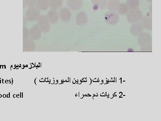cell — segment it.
Here are the masks:
<instances>
[{"instance_id": "5bb4252c", "label": "cell", "mask_w": 161, "mask_h": 121, "mask_svg": "<svg viewBox=\"0 0 161 121\" xmlns=\"http://www.w3.org/2000/svg\"><path fill=\"white\" fill-rule=\"evenodd\" d=\"M13 97L14 98L16 97V95H15V94H14V95H13Z\"/></svg>"}, {"instance_id": "9c48e42d", "label": "cell", "mask_w": 161, "mask_h": 121, "mask_svg": "<svg viewBox=\"0 0 161 121\" xmlns=\"http://www.w3.org/2000/svg\"><path fill=\"white\" fill-rule=\"evenodd\" d=\"M45 81L46 82H48V78H45Z\"/></svg>"}, {"instance_id": "7a4b0ae2", "label": "cell", "mask_w": 161, "mask_h": 121, "mask_svg": "<svg viewBox=\"0 0 161 121\" xmlns=\"http://www.w3.org/2000/svg\"><path fill=\"white\" fill-rule=\"evenodd\" d=\"M118 0L110 1L108 3V8L110 10H114L115 8H118L117 7H118Z\"/></svg>"}, {"instance_id": "3957f363", "label": "cell", "mask_w": 161, "mask_h": 121, "mask_svg": "<svg viewBox=\"0 0 161 121\" xmlns=\"http://www.w3.org/2000/svg\"><path fill=\"white\" fill-rule=\"evenodd\" d=\"M118 10L120 13H122L124 12V13H126V12L129 11V7L127 4H121L118 7Z\"/></svg>"}, {"instance_id": "6da1fadb", "label": "cell", "mask_w": 161, "mask_h": 121, "mask_svg": "<svg viewBox=\"0 0 161 121\" xmlns=\"http://www.w3.org/2000/svg\"><path fill=\"white\" fill-rule=\"evenodd\" d=\"M128 6L130 8H136L139 5L138 0H127Z\"/></svg>"}, {"instance_id": "5b68a950", "label": "cell", "mask_w": 161, "mask_h": 121, "mask_svg": "<svg viewBox=\"0 0 161 121\" xmlns=\"http://www.w3.org/2000/svg\"><path fill=\"white\" fill-rule=\"evenodd\" d=\"M35 63H31L30 64V65H31V67H32V68H34V67H35Z\"/></svg>"}, {"instance_id": "7c38bea8", "label": "cell", "mask_w": 161, "mask_h": 121, "mask_svg": "<svg viewBox=\"0 0 161 121\" xmlns=\"http://www.w3.org/2000/svg\"><path fill=\"white\" fill-rule=\"evenodd\" d=\"M6 97H7L9 98L10 97V93H9V94H8V95H7V96H6Z\"/></svg>"}, {"instance_id": "e0dca14e", "label": "cell", "mask_w": 161, "mask_h": 121, "mask_svg": "<svg viewBox=\"0 0 161 121\" xmlns=\"http://www.w3.org/2000/svg\"><path fill=\"white\" fill-rule=\"evenodd\" d=\"M147 1H148V2H150V1H152V0H146Z\"/></svg>"}, {"instance_id": "ba28073f", "label": "cell", "mask_w": 161, "mask_h": 121, "mask_svg": "<svg viewBox=\"0 0 161 121\" xmlns=\"http://www.w3.org/2000/svg\"><path fill=\"white\" fill-rule=\"evenodd\" d=\"M27 67L28 68H29V69H31L32 68V67H31V65L29 64V65H27Z\"/></svg>"}, {"instance_id": "30bf717a", "label": "cell", "mask_w": 161, "mask_h": 121, "mask_svg": "<svg viewBox=\"0 0 161 121\" xmlns=\"http://www.w3.org/2000/svg\"><path fill=\"white\" fill-rule=\"evenodd\" d=\"M58 80H54V83L55 84H56L57 83H58Z\"/></svg>"}, {"instance_id": "9a60e30c", "label": "cell", "mask_w": 161, "mask_h": 121, "mask_svg": "<svg viewBox=\"0 0 161 121\" xmlns=\"http://www.w3.org/2000/svg\"><path fill=\"white\" fill-rule=\"evenodd\" d=\"M4 68V69H5V68H6V66H5V65H3V68Z\"/></svg>"}, {"instance_id": "ac0fdd59", "label": "cell", "mask_w": 161, "mask_h": 121, "mask_svg": "<svg viewBox=\"0 0 161 121\" xmlns=\"http://www.w3.org/2000/svg\"><path fill=\"white\" fill-rule=\"evenodd\" d=\"M75 82H76V81H74L73 82V83H75Z\"/></svg>"}, {"instance_id": "d6986e66", "label": "cell", "mask_w": 161, "mask_h": 121, "mask_svg": "<svg viewBox=\"0 0 161 121\" xmlns=\"http://www.w3.org/2000/svg\"><path fill=\"white\" fill-rule=\"evenodd\" d=\"M1 97H2L1 95V94H0V98Z\"/></svg>"}, {"instance_id": "2e32d148", "label": "cell", "mask_w": 161, "mask_h": 121, "mask_svg": "<svg viewBox=\"0 0 161 121\" xmlns=\"http://www.w3.org/2000/svg\"><path fill=\"white\" fill-rule=\"evenodd\" d=\"M5 82L6 83H8V81L6 80L5 81Z\"/></svg>"}, {"instance_id": "277c9868", "label": "cell", "mask_w": 161, "mask_h": 121, "mask_svg": "<svg viewBox=\"0 0 161 121\" xmlns=\"http://www.w3.org/2000/svg\"><path fill=\"white\" fill-rule=\"evenodd\" d=\"M94 2L97 6H101L102 4H105V0H94Z\"/></svg>"}, {"instance_id": "8992f818", "label": "cell", "mask_w": 161, "mask_h": 121, "mask_svg": "<svg viewBox=\"0 0 161 121\" xmlns=\"http://www.w3.org/2000/svg\"><path fill=\"white\" fill-rule=\"evenodd\" d=\"M39 82H45V79H40L39 80Z\"/></svg>"}, {"instance_id": "8fae6325", "label": "cell", "mask_w": 161, "mask_h": 121, "mask_svg": "<svg viewBox=\"0 0 161 121\" xmlns=\"http://www.w3.org/2000/svg\"><path fill=\"white\" fill-rule=\"evenodd\" d=\"M16 97H20L19 95V94H17V95H16Z\"/></svg>"}, {"instance_id": "52a82bcc", "label": "cell", "mask_w": 161, "mask_h": 121, "mask_svg": "<svg viewBox=\"0 0 161 121\" xmlns=\"http://www.w3.org/2000/svg\"><path fill=\"white\" fill-rule=\"evenodd\" d=\"M50 83L52 84H54V80H52L50 81Z\"/></svg>"}, {"instance_id": "4fadbf2b", "label": "cell", "mask_w": 161, "mask_h": 121, "mask_svg": "<svg viewBox=\"0 0 161 121\" xmlns=\"http://www.w3.org/2000/svg\"><path fill=\"white\" fill-rule=\"evenodd\" d=\"M3 97L5 98L6 97V95H5V94H4V95H3Z\"/></svg>"}]
</instances>
